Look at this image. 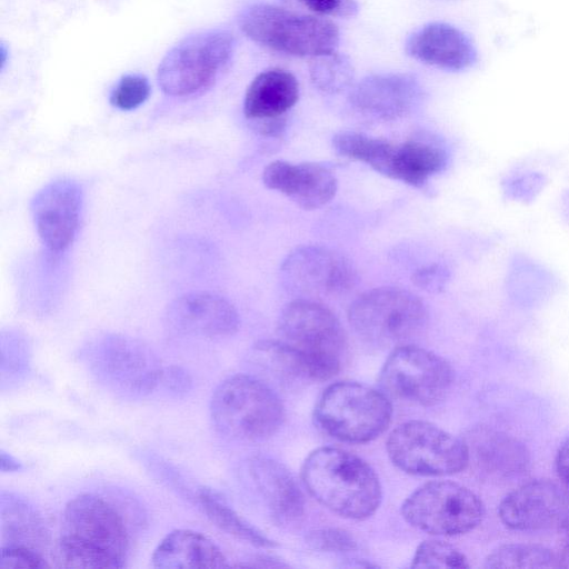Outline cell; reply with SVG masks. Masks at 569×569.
Listing matches in <instances>:
<instances>
[{"mask_svg":"<svg viewBox=\"0 0 569 569\" xmlns=\"http://www.w3.org/2000/svg\"><path fill=\"white\" fill-rule=\"evenodd\" d=\"M427 320V308L419 297L397 287L368 290L348 310L355 333L377 348L402 346L422 331Z\"/></svg>","mask_w":569,"mask_h":569,"instance_id":"5","label":"cell"},{"mask_svg":"<svg viewBox=\"0 0 569 569\" xmlns=\"http://www.w3.org/2000/svg\"><path fill=\"white\" fill-rule=\"evenodd\" d=\"M150 94V86L141 74L123 76L110 94V103L123 111L140 107Z\"/></svg>","mask_w":569,"mask_h":569,"instance_id":"32","label":"cell"},{"mask_svg":"<svg viewBox=\"0 0 569 569\" xmlns=\"http://www.w3.org/2000/svg\"><path fill=\"white\" fill-rule=\"evenodd\" d=\"M151 561L154 568L166 569L229 567L227 558L211 539L187 529L169 532L154 549Z\"/></svg>","mask_w":569,"mask_h":569,"instance_id":"23","label":"cell"},{"mask_svg":"<svg viewBox=\"0 0 569 569\" xmlns=\"http://www.w3.org/2000/svg\"><path fill=\"white\" fill-rule=\"evenodd\" d=\"M387 452L396 467L418 476L457 473L469 461L463 440L421 420L403 422L395 428L387 440Z\"/></svg>","mask_w":569,"mask_h":569,"instance_id":"9","label":"cell"},{"mask_svg":"<svg viewBox=\"0 0 569 569\" xmlns=\"http://www.w3.org/2000/svg\"><path fill=\"white\" fill-rule=\"evenodd\" d=\"M307 542L321 551L346 552L357 548V541L346 530L338 528H321L311 531Z\"/></svg>","mask_w":569,"mask_h":569,"instance_id":"33","label":"cell"},{"mask_svg":"<svg viewBox=\"0 0 569 569\" xmlns=\"http://www.w3.org/2000/svg\"><path fill=\"white\" fill-rule=\"evenodd\" d=\"M556 468L559 478L569 490V438L561 445L558 450Z\"/></svg>","mask_w":569,"mask_h":569,"instance_id":"38","label":"cell"},{"mask_svg":"<svg viewBox=\"0 0 569 569\" xmlns=\"http://www.w3.org/2000/svg\"><path fill=\"white\" fill-rule=\"evenodd\" d=\"M568 507L566 493L555 482L538 479L508 493L500 502L498 513L506 527L530 531L561 523Z\"/></svg>","mask_w":569,"mask_h":569,"instance_id":"16","label":"cell"},{"mask_svg":"<svg viewBox=\"0 0 569 569\" xmlns=\"http://www.w3.org/2000/svg\"><path fill=\"white\" fill-rule=\"evenodd\" d=\"M160 386L173 396H183L191 389L192 380L182 367L170 366L162 369Z\"/></svg>","mask_w":569,"mask_h":569,"instance_id":"36","label":"cell"},{"mask_svg":"<svg viewBox=\"0 0 569 569\" xmlns=\"http://www.w3.org/2000/svg\"><path fill=\"white\" fill-rule=\"evenodd\" d=\"M81 191L71 180L43 187L32 200L38 236L51 252L64 251L74 240L80 221Z\"/></svg>","mask_w":569,"mask_h":569,"instance_id":"14","label":"cell"},{"mask_svg":"<svg viewBox=\"0 0 569 569\" xmlns=\"http://www.w3.org/2000/svg\"><path fill=\"white\" fill-rule=\"evenodd\" d=\"M83 356L96 379L113 391L146 397L160 386L163 367L150 349L132 338L99 337L86 348Z\"/></svg>","mask_w":569,"mask_h":569,"instance_id":"8","label":"cell"},{"mask_svg":"<svg viewBox=\"0 0 569 569\" xmlns=\"http://www.w3.org/2000/svg\"><path fill=\"white\" fill-rule=\"evenodd\" d=\"M209 411L219 433L246 442L270 438L284 420L279 397L248 375H234L221 381L212 392Z\"/></svg>","mask_w":569,"mask_h":569,"instance_id":"2","label":"cell"},{"mask_svg":"<svg viewBox=\"0 0 569 569\" xmlns=\"http://www.w3.org/2000/svg\"><path fill=\"white\" fill-rule=\"evenodd\" d=\"M412 568H468L466 556L452 545L440 540L421 542L412 558Z\"/></svg>","mask_w":569,"mask_h":569,"instance_id":"31","label":"cell"},{"mask_svg":"<svg viewBox=\"0 0 569 569\" xmlns=\"http://www.w3.org/2000/svg\"><path fill=\"white\" fill-rule=\"evenodd\" d=\"M278 331L282 341L305 357L310 380H328L339 372L347 339L326 306L303 298L291 301L280 313Z\"/></svg>","mask_w":569,"mask_h":569,"instance_id":"4","label":"cell"},{"mask_svg":"<svg viewBox=\"0 0 569 569\" xmlns=\"http://www.w3.org/2000/svg\"><path fill=\"white\" fill-rule=\"evenodd\" d=\"M248 470L273 519L286 527L298 526L303 519L306 502L289 470L264 456L252 457Z\"/></svg>","mask_w":569,"mask_h":569,"instance_id":"21","label":"cell"},{"mask_svg":"<svg viewBox=\"0 0 569 569\" xmlns=\"http://www.w3.org/2000/svg\"><path fill=\"white\" fill-rule=\"evenodd\" d=\"M196 501L200 505L209 520L219 529L256 547L272 548L276 543L263 536L253 526L241 518L219 493L202 487L196 492Z\"/></svg>","mask_w":569,"mask_h":569,"instance_id":"26","label":"cell"},{"mask_svg":"<svg viewBox=\"0 0 569 569\" xmlns=\"http://www.w3.org/2000/svg\"><path fill=\"white\" fill-rule=\"evenodd\" d=\"M356 279V271L346 257L317 244L296 248L280 267L284 289L303 299L345 295L353 288Z\"/></svg>","mask_w":569,"mask_h":569,"instance_id":"12","label":"cell"},{"mask_svg":"<svg viewBox=\"0 0 569 569\" xmlns=\"http://www.w3.org/2000/svg\"><path fill=\"white\" fill-rule=\"evenodd\" d=\"M309 76L315 88L332 94L350 87L353 69L347 57L335 51L311 58Z\"/></svg>","mask_w":569,"mask_h":569,"instance_id":"30","label":"cell"},{"mask_svg":"<svg viewBox=\"0 0 569 569\" xmlns=\"http://www.w3.org/2000/svg\"><path fill=\"white\" fill-rule=\"evenodd\" d=\"M22 463L17 460L10 453H7L4 450H1V471L2 472H12L22 469Z\"/></svg>","mask_w":569,"mask_h":569,"instance_id":"40","label":"cell"},{"mask_svg":"<svg viewBox=\"0 0 569 569\" xmlns=\"http://www.w3.org/2000/svg\"><path fill=\"white\" fill-rule=\"evenodd\" d=\"M296 77L280 68L259 73L249 84L243 100V114L252 127L286 117L299 100Z\"/></svg>","mask_w":569,"mask_h":569,"instance_id":"22","label":"cell"},{"mask_svg":"<svg viewBox=\"0 0 569 569\" xmlns=\"http://www.w3.org/2000/svg\"><path fill=\"white\" fill-rule=\"evenodd\" d=\"M487 568H558L559 555L547 547L529 543H510L495 549L485 561Z\"/></svg>","mask_w":569,"mask_h":569,"instance_id":"28","label":"cell"},{"mask_svg":"<svg viewBox=\"0 0 569 569\" xmlns=\"http://www.w3.org/2000/svg\"><path fill=\"white\" fill-rule=\"evenodd\" d=\"M164 320L172 331L200 338L232 336L240 325L236 308L211 292H190L177 298L167 308Z\"/></svg>","mask_w":569,"mask_h":569,"instance_id":"17","label":"cell"},{"mask_svg":"<svg viewBox=\"0 0 569 569\" xmlns=\"http://www.w3.org/2000/svg\"><path fill=\"white\" fill-rule=\"evenodd\" d=\"M452 382L453 370L446 359L412 345L395 348L380 371V385L388 395L420 406L441 401Z\"/></svg>","mask_w":569,"mask_h":569,"instance_id":"11","label":"cell"},{"mask_svg":"<svg viewBox=\"0 0 569 569\" xmlns=\"http://www.w3.org/2000/svg\"><path fill=\"white\" fill-rule=\"evenodd\" d=\"M315 417L323 431L349 443H365L388 428L392 405L383 392L355 381L330 385L319 398Z\"/></svg>","mask_w":569,"mask_h":569,"instance_id":"7","label":"cell"},{"mask_svg":"<svg viewBox=\"0 0 569 569\" xmlns=\"http://www.w3.org/2000/svg\"><path fill=\"white\" fill-rule=\"evenodd\" d=\"M301 478L309 493L332 512L366 519L379 508V477L363 459L337 447H320L306 458Z\"/></svg>","mask_w":569,"mask_h":569,"instance_id":"1","label":"cell"},{"mask_svg":"<svg viewBox=\"0 0 569 569\" xmlns=\"http://www.w3.org/2000/svg\"><path fill=\"white\" fill-rule=\"evenodd\" d=\"M305 7L319 14L350 17L357 12L353 0H298Z\"/></svg>","mask_w":569,"mask_h":569,"instance_id":"35","label":"cell"},{"mask_svg":"<svg viewBox=\"0 0 569 569\" xmlns=\"http://www.w3.org/2000/svg\"><path fill=\"white\" fill-rule=\"evenodd\" d=\"M0 568H50L40 551L23 546H2L0 550Z\"/></svg>","mask_w":569,"mask_h":569,"instance_id":"34","label":"cell"},{"mask_svg":"<svg viewBox=\"0 0 569 569\" xmlns=\"http://www.w3.org/2000/svg\"><path fill=\"white\" fill-rule=\"evenodd\" d=\"M406 50L413 59L447 71H463L478 61V50L471 38L446 22H432L415 31Z\"/></svg>","mask_w":569,"mask_h":569,"instance_id":"19","label":"cell"},{"mask_svg":"<svg viewBox=\"0 0 569 569\" xmlns=\"http://www.w3.org/2000/svg\"><path fill=\"white\" fill-rule=\"evenodd\" d=\"M233 36L221 29L182 39L161 60L158 83L171 97H192L210 89L234 52Z\"/></svg>","mask_w":569,"mask_h":569,"instance_id":"6","label":"cell"},{"mask_svg":"<svg viewBox=\"0 0 569 569\" xmlns=\"http://www.w3.org/2000/svg\"><path fill=\"white\" fill-rule=\"evenodd\" d=\"M412 282L421 290L439 291L446 281V270L439 264H428L412 273Z\"/></svg>","mask_w":569,"mask_h":569,"instance_id":"37","label":"cell"},{"mask_svg":"<svg viewBox=\"0 0 569 569\" xmlns=\"http://www.w3.org/2000/svg\"><path fill=\"white\" fill-rule=\"evenodd\" d=\"M54 558L60 568H122L126 563L114 556L67 535L59 539Z\"/></svg>","mask_w":569,"mask_h":569,"instance_id":"29","label":"cell"},{"mask_svg":"<svg viewBox=\"0 0 569 569\" xmlns=\"http://www.w3.org/2000/svg\"><path fill=\"white\" fill-rule=\"evenodd\" d=\"M421 99L419 81L408 73L367 76L351 89L349 96L355 111L378 121H392L408 116Z\"/></svg>","mask_w":569,"mask_h":569,"instance_id":"15","label":"cell"},{"mask_svg":"<svg viewBox=\"0 0 569 569\" xmlns=\"http://www.w3.org/2000/svg\"><path fill=\"white\" fill-rule=\"evenodd\" d=\"M1 532L2 546H23L38 550L47 542V531L40 515L26 500L9 492H2L1 496Z\"/></svg>","mask_w":569,"mask_h":569,"instance_id":"25","label":"cell"},{"mask_svg":"<svg viewBox=\"0 0 569 569\" xmlns=\"http://www.w3.org/2000/svg\"><path fill=\"white\" fill-rule=\"evenodd\" d=\"M239 24L252 41L295 57L328 54L339 43V30L332 21L268 3L247 8Z\"/></svg>","mask_w":569,"mask_h":569,"instance_id":"3","label":"cell"},{"mask_svg":"<svg viewBox=\"0 0 569 569\" xmlns=\"http://www.w3.org/2000/svg\"><path fill=\"white\" fill-rule=\"evenodd\" d=\"M447 162L445 151L426 140L412 139L395 146L386 177L420 188Z\"/></svg>","mask_w":569,"mask_h":569,"instance_id":"24","label":"cell"},{"mask_svg":"<svg viewBox=\"0 0 569 569\" xmlns=\"http://www.w3.org/2000/svg\"><path fill=\"white\" fill-rule=\"evenodd\" d=\"M483 512L475 492L449 480L420 486L401 506V515L410 526L435 536L466 533L481 522Z\"/></svg>","mask_w":569,"mask_h":569,"instance_id":"10","label":"cell"},{"mask_svg":"<svg viewBox=\"0 0 569 569\" xmlns=\"http://www.w3.org/2000/svg\"><path fill=\"white\" fill-rule=\"evenodd\" d=\"M468 463L481 476L495 480L508 479L523 472L529 465V452L517 439L488 427L471 429L463 440Z\"/></svg>","mask_w":569,"mask_h":569,"instance_id":"20","label":"cell"},{"mask_svg":"<svg viewBox=\"0 0 569 569\" xmlns=\"http://www.w3.org/2000/svg\"><path fill=\"white\" fill-rule=\"evenodd\" d=\"M560 525L563 533L562 550L559 553L560 566L569 567V515L566 516Z\"/></svg>","mask_w":569,"mask_h":569,"instance_id":"39","label":"cell"},{"mask_svg":"<svg viewBox=\"0 0 569 569\" xmlns=\"http://www.w3.org/2000/svg\"><path fill=\"white\" fill-rule=\"evenodd\" d=\"M264 186L306 210L319 209L336 196L338 180L326 166L316 162H270L262 172Z\"/></svg>","mask_w":569,"mask_h":569,"instance_id":"18","label":"cell"},{"mask_svg":"<svg viewBox=\"0 0 569 569\" xmlns=\"http://www.w3.org/2000/svg\"><path fill=\"white\" fill-rule=\"evenodd\" d=\"M395 144L388 140L357 131H340L332 138L335 150L349 159L363 162L386 174Z\"/></svg>","mask_w":569,"mask_h":569,"instance_id":"27","label":"cell"},{"mask_svg":"<svg viewBox=\"0 0 569 569\" xmlns=\"http://www.w3.org/2000/svg\"><path fill=\"white\" fill-rule=\"evenodd\" d=\"M63 535L94 546L126 563L130 536L121 512L104 498L81 493L63 511Z\"/></svg>","mask_w":569,"mask_h":569,"instance_id":"13","label":"cell"}]
</instances>
